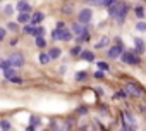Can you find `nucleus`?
Here are the masks:
<instances>
[{
	"mask_svg": "<svg viewBox=\"0 0 146 131\" xmlns=\"http://www.w3.org/2000/svg\"><path fill=\"white\" fill-rule=\"evenodd\" d=\"M70 53H72V55H81L83 50H81V47H74V48L70 50Z\"/></svg>",
	"mask_w": 146,
	"mask_h": 131,
	"instance_id": "27",
	"label": "nucleus"
},
{
	"mask_svg": "<svg viewBox=\"0 0 146 131\" xmlns=\"http://www.w3.org/2000/svg\"><path fill=\"white\" fill-rule=\"evenodd\" d=\"M108 41H110V40H108L107 36H103V38H102V40H100V41L96 43V48H102V47H107V45H108Z\"/></svg>",
	"mask_w": 146,
	"mask_h": 131,
	"instance_id": "18",
	"label": "nucleus"
},
{
	"mask_svg": "<svg viewBox=\"0 0 146 131\" xmlns=\"http://www.w3.org/2000/svg\"><path fill=\"white\" fill-rule=\"evenodd\" d=\"M96 66H98V69H100V71H108V69H110L107 62H98Z\"/></svg>",
	"mask_w": 146,
	"mask_h": 131,
	"instance_id": "20",
	"label": "nucleus"
},
{
	"mask_svg": "<svg viewBox=\"0 0 146 131\" xmlns=\"http://www.w3.org/2000/svg\"><path fill=\"white\" fill-rule=\"evenodd\" d=\"M9 29H12V31H17V26H16V23H11V24H9Z\"/></svg>",
	"mask_w": 146,
	"mask_h": 131,
	"instance_id": "36",
	"label": "nucleus"
},
{
	"mask_svg": "<svg viewBox=\"0 0 146 131\" xmlns=\"http://www.w3.org/2000/svg\"><path fill=\"white\" fill-rule=\"evenodd\" d=\"M81 57H83L84 60H88V62H93V60H95V53H93L91 50H83Z\"/></svg>",
	"mask_w": 146,
	"mask_h": 131,
	"instance_id": "12",
	"label": "nucleus"
},
{
	"mask_svg": "<svg viewBox=\"0 0 146 131\" xmlns=\"http://www.w3.org/2000/svg\"><path fill=\"white\" fill-rule=\"evenodd\" d=\"M125 92H129V93L134 95V97H141V95H143V88L137 86V85H134V83H129V85L125 86Z\"/></svg>",
	"mask_w": 146,
	"mask_h": 131,
	"instance_id": "6",
	"label": "nucleus"
},
{
	"mask_svg": "<svg viewBox=\"0 0 146 131\" xmlns=\"http://www.w3.org/2000/svg\"><path fill=\"white\" fill-rule=\"evenodd\" d=\"M9 62H11L12 68H23V66H24V57H23V53L14 52V53L9 57Z\"/></svg>",
	"mask_w": 146,
	"mask_h": 131,
	"instance_id": "4",
	"label": "nucleus"
},
{
	"mask_svg": "<svg viewBox=\"0 0 146 131\" xmlns=\"http://www.w3.org/2000/svg\"><path fill=\"white\" fill-rule=\"evenodd\" d=\"M91 17H93V11H91V9H83V11L79 12V16H78L79 23H83V24H88V23L91 21Z\"/></svg>",
	"mask_w": 146,
	"mask_h": 131,
	"instance_id": "5",
	"label": "nucleus"
},
{
	"mask_svg": "<svg viewBox=\"0 0 146 131\" xmlns=\"http://www.w3.org/2000/svg\"><path fill=\"white\" fill-rule=\"evenodd\" d=\"M43 19H45L43 12H35V14L31 16V24H33V26H38V24H40Z\"/></svg>",
	"mask_w": 146,
	"mask_h": 131,
	"instance_id": "9",
	"label": "nucleus"
},
{
	"mask_svg": "<svg viewBox=\"0 0 146 131\" xmlns=\"http://www.w3.org/2000/svg\"><path fill=\"white\" fill-rule=\"evenodd\" d=\"M52 60V57H50V53H46V52H43V53H40V62L41 64H48Z\"/></svg>",
	"mask_w": 146,
	"mask_h": 131,
	"instance_id": "13",
	"label": "nucleus"
},
{
	"mask_svg": "<svg viewBox=\"0 0 146 131\" xmlns=\"http://www.w3.org/2000/svg\"><path fill=\"white\" fill-rule=\"evenodd\" d=\"M11 81H12V83H23V80H21L19 76H16V78H12Z\"/></svg>",
	"mask_w": 146,
	"mask_h": 131,
	"instance_id": "37",
	"label": "nucleus"
},
{
	"mask_svg": "<svg viewBox=\"0 0 146 131\" xmlns=\"http://www.w3.org/2000/svg\"><path fill=\"white\" fill-rule=\"evenodd\" d=\"M62 12H65V14H70V12H72V5H65V7L62 9Z\"/></svg>",
	"mask_w": 146,
	"mask_h": 131,
	"instance_id": "32",
	"label": "nucleus"
},
{
	"mask_svg": "<svg viewBox=\"0 0 146 131\" xmlns=\"http://www.w3.org/2000/svg\"><path fill=\"white\" fill-rule=\"evenodd\" d=\"M24 31H26V33H29V35H35V31H36V26H33V24L29 26V24H28V26H24Z\"/></svg>",
	"mask_w": 146,
	"mask_h": 131,
	"instance_id": "21",
	"label": "nucleus"
},
{
	"mask_svg": "<svg viewBox=\"0 0 146 131\" xmlns=\"http://www.w3.org/2000/svg\"><path fill=\"white\" fill-rule=\"evenodd\" d=\"M52 36H53V40L69 41V40H72V31H69V29H55L52 33Z\"/></svg>",
	"mask_w": 146,
	"mask_h": 131,
	"instance_id": "2",
	"label": "nucleus"
},
{
	"mask_svg": "<svg viewBox=\"0 0 146 131\" xmlns=\"http://www.w3.org/2000/svg\"><path fill=\"white\" fill-rule=\"evenodd\" d=\"M0 126H2L4 131H9V129H11V122H9V121H0Z\"/></svg>",
	"mask_w": 146,
	"mask_h": 131,
	"instance_id": "23",
	"label": "nucleus"
},
{
	"mask_svg": "<svg viewBox=\"0 0 146 131\" xmlns=\"http://www.w3.org/2000/svg\"><path fill=\"white\" fill-rule=\"evenodd\" d=\"M86 2H88L90 5H103L105 0H86Z\"/></svg>",
	"mask_w": 146,
	"mask_h": 131,
	"instance_id": "22",
	"label": "nucleus"
},
{
	"mask_svg": "<svg viewBox=\"0 0 146 131\" xmlns=\"http://www.w3.org/2000/svg\"><path fill=\"white\" fill-rule=\"evenodd\" d=\"M60 52H62L60 48L53 47V48H50V52H48V53H50V57H52V59H57V57H60Z\"/></svg>",
	"mask_w": 146,
	"mask_h": 131,
	"instance_id": "15",
	"label": "nucleus"
},
{
	"mask_svg": "<svg viewBox=\"0 0 146 131\" xmlns=\"http://www.w3.org/2000/svg\"><path fill=\"white\" fill-rule=\"evenodd\" d=\"M45 35V28H41V26H36V31H35V38H38V36H43Z\"/></svg>",
	"mask_w": 146,
	"mask_h": 131,
	"instance_id": "19",
	"label": "nucleus"
},
{
	"mask_svg": "<svg viewBox=\"0 0 146 131\" xmlns=\"http://www.w3.org/2000/svg\"><path fill=\"white\" fill-rule=\"evenodd\" d=\"M136 47L139 48V53L144 50V43H143V40H139V38H136Z\"/></svg>",
	"mask_w": 146,
	"mask_h": 131,
	"instance_id": "24",
	"label": "nucleus"
},
{
	"mask_svg": "<svg viewBox=\"0 0 146 131\" xmlns=\"http://www.w3.org/2000/svg\"><path fill=\"white\" fill-rule=\"evenodd\" d=\"M17 11H19V12H29V11H31V5L26 2V0H19V4H17Z\"/></svg>",
	"mask_w": 146,
	"mask_h": 131,
	"instance_id": "11",
	"label": "nucleus"
},
{
	"mask_svg": "<svg viewBox=\"0 0 146 131\" xmlns=\"http://www.w3.org/2000/svg\"><path fill=\"white\" fill-rule=\"evenodd\" d=\"M86 31H88V28H86V26H83V23H74V24H72V33H76L78 36L84 35Z\"/></svg>",
	"mask_w": 146,
	"mask_h": 131,
	"instance_id": "8",
	"label": "nucleus"
},
{
	"mask_svg": "<svg viewBox=\"0 0 146 131\" xmlns=\"http://www.w3.org/2000/svg\"><path fill=\"white\" fill-rule=\"evenodd\" d=\"M95 76H96L98 80H102V78H103V73H102V71H96V74H95Z\"/></svg>",
	"mask_w": 146,
	"mask_h": 131,
	"instance_id": "38",
	"label": "nucleus"
},
{
	"mask_svg": "<svg viewBox=\"0 0 146 131\" xmlns=\"http://www.w3.org/2000/svg\"><path fill=\"white\" fill-rule=\"evenodd\" d=\"M17 23H21V24H28V23H31V16H29V12H19V16H17Z\"/></svg>",
	"mask_w": 146,
	"mask_h": 131,
	"instance_id": "10",
	"label": "nucleus"
},
{
	"mask_svg": "<svg viewBox=\"0 0 146 131\" xmlns=\"http://www.w3.org/2000/svg\"><path fill=\"white\" fill-rule=\"evenodd\" d=\"M86 76H88V74L81 71V73H78V74H76V80H78V81H84V80H86Z\"/></svg>",
	"mask_w": 146,
	"mask_h": 131,
	"instance_id": "26",
	"label": "nucleus"
},
{
	"mask_svg": "<svg viewBox=\"0 0 146 131\" xmlns=\"http://www.w3.org/2000/svg\"><path fill=\"white\" fill-rule=\"evenodd\" d=\"M122 55V45H113V47H110L108 48V57L110 59H117V57H120Z\"/></svg>",
	"mask_w": 146,
	"mask_h": 131,
	"instance_id": "7",
	"label": "nucleus"
},
{
	"mask_svg": "<svg viewBox=\"0 0 146 131\" xmlns=\"http://www.w3.org/2000/svg\"><path fill=\"white\" fill-rule=\"evenodd\" d=\"M57 29H65V23H57Z\"/></svg>",
	"mask_w": 146,
	"mask_h": 131,
	"instance_id": "35",
	"label": "nucleus"
},
{
	"mask_svg": "<svg viewBox=\"0 0 146 131\" xmlns=\"http://www.w3.org/2000/svg\"><path fill=\"white\" fill-rule=\"evenodd\" d=\"M4 12H5L7 16H11V14H14V7H12V5H5V9H4Z\"/></svg>",
	"mask_w": 146,
	"mask_h": 131,
	"instance_id": "28",
	"label": "nucleus"
},
{
	"mask_svg": "<svg viewBox=\"0 0 146 131\" xmlns=\"http://www.w3.org/2000/svg\"><path fill=\"white\" fill-rule=\"evenodd\" d=\"M129 12V5L127 4H115L112 7H108V14L112 17H117L119 21H124V17L127 16Z\"/></svg>",
	"mask_w": 146,
	"mask_h": 131,
	"instance_id": "1",
	"label": "nucleus"
},
{
	"mask_svg": "<svg viewBox=\"0 0 146 131\" xmlns=\"http://www.w3.org/2000/svg\"><path fill=\"white\" fill-rule=\"evenodd\" d=\"M4 38H5V29H4V28H0V41H2Z\"/></svg>",
	"mask_w": 146,
	"mask_h": 131,
	"instance_id": "34",
	"label": "nucleus"
},
{
	"mask_svg": "<svg viewBox=\"0 0 146 131\" xmlns=\"http://www.w3.org/2000/svg\"><path fill=\"white\" fill-rule=\"evenodd\" d=\"M136 28H137V31H146V24L144 23H137Z\"/></svg>",
	"mask_w": 146,
	"mask_h": 131,
	"instance_id": "31",
	"label": "nucleus"
},
{
	"mask_svg": "<svg viewBox=\"0 0 146 131\" xmlns=\"http://www.w3.org/2000/svg\"><path fill=\"white\" fill-rule=\"evenodd\" d=\"M35 43H36V47H40V48H43V47L46 45V41H45V38H43V36L35 38Z\"/></svg>",
	"mask_w": 146,
	"mask_h": 131,
	"instance_id": "17",
	"label": "nucleus"
},
{
	"mask_svg": "<svg viewBox=\"0 0 146 131\" xmlns=\"http://www.w3.org/2000/svg\"><path fill=\"white\" fill-rule=\"evenodd\" d=\"M120 59H122L125 64H129V66H137V64H139V57H137L134 52H131V50H125V52L120 55Z\"/></svg>",
	"mask_w": 146,
	"mask_h": 131,
	"instance_id": "3",
	"label": "nucleus"
},
{
	"mask_svg": "<svg viewBox=\"0 0 146 131\" xmlns=\"http://www.w3.org/2000/svg\"><path fill=\"white\" fill-rule=\"evenodd\" d=\"M4 76H5V80L11 81L12 78H16V71H14L12 68H11V69H5V71H4Z\"/></svg>",
	"mask_w": 146,
	"mask_h": 131,
	"instance_id": "14",
	"label": "nucleus"
},
{
	"mask_svg": "<svg viewBox=\"0 0 146 131\" xmlns=\"http://www.w3.org/2000/svg\"><path fill=\"white\" fill-rule=\"evenodd\" d=\"M124 117H125V119H127V121H125V122H127V124H132V126H134V124H136V119H134V116H132V114H131V112H124Z\"/></svg>",
	"mask_w": 146,
	"mask_h": 131,
	"instance_id": "16",
	"label": "nucleus"
},
{
	"mask_svg": "<svg viewBox=\"0 0 146 131\" xmlns=\"http://www.w3.org/2000/svg\"><path fill=\"white\" fill-rule=\"evenodd\" d=\"M134 12H136V16H137V17H143V16H144V9H143V7H136V9H134Z\"/></svg>",
	"mask_w": 146,
	"mask_h": 131,
	"instance_id": "25",
	"label": "nucleus"
},
{
	"mask_svg": "<svg viewBox=\"0 0 146 131\" xmlns=\"http://www.w3.org/2000/svg\"><path fill=\"white\" fill-rule=\"evenodd\" d=\"M0 2H2V0H0Z\"/></svg>",
	"mask_w": 146,
	"mask_h": 131,
	"instance_id": "39",
	"label": "nucleus"
},
{
	"mask_svg": "<svg viewBox=\"0 0 146 131\" xmlns=\"http://www.w3.org/2000/svg\"><path fill=\"white\" fill-rule=\"evenodd\" d=\"M31 124H33V126H40V119L33 116V117H31Z\"/></svg>",
	"mask_w": 146,
	"mask_h": 131,
	"instance_id": "33",
	"label": "nucleus"
},
{
	"mask_svg": "<svg viewBox=\"0 0 146 131\" xmlns=\"http://www.w3.org/2000/svg\"><path fill=\"white\" fill-rule=\"evenodd\" d=\"M134 129H136V128H134L132 124H127V122L122 126V131H134Z\"/></svg>",
	"mask_w": 146,
	"mask_h": 131,
	"instance_id": "29",
	"label": "nucleus"
},
{
	"mask_svg": "<svg viewBox=\"0 0 146 131\" xmlns=\"http://www.w3.org/2000/svg\"><path fill=\"white\" fill-rule=\"evenodd\" d=\"M119 2V0H105V4L103 5H107V7H112V5H115Z\"/></svg>",
	"mask_w": 146,
	"mask_h": 131,
	"instance_id": "30",
	"label": "nucleus"
}]
</instances>
